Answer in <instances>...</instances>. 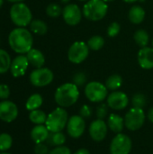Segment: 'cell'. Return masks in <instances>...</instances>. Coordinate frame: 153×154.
Instances as JSON below:
<instances>
[{
    "instance_id": "obj_43",
    "label": "cell",
    "mask_w": 153,
    "mask_h": 154,
    "mask_svg": "<svg viewBox=\"0 0 153 154\" xmlns=\"http://www.w3.org/2000/svg\"><path fill=\"white\" fill-rule=\"evenodd\" d=\"M124 1L126 2V3H134V2H136L138 0H124Z\"/></svg>"
},
{
    "instance_id": "obj_31",
    "label": "cell",
    "mask_w": 153,
    "mask_h": 154,
    "mask_svg": "<svg viewBox=\"0 0 153 154\" xmlns=\"http://www.w3.org/2000/svg\"><path fill=\"white\" fill-rule=\"evenodd\" d=\"M147 104V99L146 97L142 94V93H136L132 97V105L133 107H137V108H142L143 109V107L146 106Z\"/></svg>"
},
{
    "instance_id": "obj_50",
    "label": "cell",
    "mask_w": 153,
    "mask_h": 154,
    "mask_svg": "<svg viewBox=\"0 0 153 154\" xmlns=\"http://www.w3.org/2000/svg\"><path fill=\"white\" fill-rule=\"evenodd\" d=\"M152 46H153V40H152Z\"/></svg>"
},
{
    "instance_id": "obj_9",
    "label": "cell",
    "mask_w": 153,
    "mask_h": 154,
    "mask_svg": "<svg viewBox=\"0 0 153 154\" xmlns=\"http://www.w3.org/2000/svg\"><path fill=\"white\" fill-rule=\"evenodd\" d=\"M53 72L48 68H39L32 70L30 74V82L37 88L50 85L53 80Z\"/></svg>"
},
{
    "instance_id": "obj_15",
    "label": "cell",
    "mask_w": 153,
    "mask_h": 154,
    "mask_svg": "<svg viewBox=\"0 0 153 154\" xmlns=\"http://www.w3.org/2000/svg\"><path fill=\"white\" fill-rule=\"evenodd\" d=\"M83 13L76 4L67 5L62 10V16L64 21L69 25H77L79 23Z\"/></svg>"
},
{
    "instance_id": "obj_46",
    "label": "cell",
    "mask_w": 153,
    "mask_h": 154,
    "mask_svg": "<svg viewBox=\"0 0 153 154\" xmlns=\"http://www.w3.org/2000/svg\"><path fill=\"white\" fill-rule=\"evenodd\" d=\"M104 2H106V3H107V2H112V1H114V0H103Z\"/></svg>"
},
{
    "instance_id": "obj_34",
    "label": "cell",
    "mask_w": 153,
    "mask_h": 154,
    "mask_svg": "<svg viewBox=\"0 0 153 154\" xmlns=\"http://www.w3.org/2000/svg\"><path fill=\"white\" fill-rule=\"evenodd\" d=\"M108 108H109V106H107V104H100L96 110V116L97 119L104 120L106 117H107Z\"/></svg>"
},
{
    "instance_id": "obj_48",
    "label": "cell",
    "mask_w": 153,
    "mask_h": 154,
    "mask_svg": "<svg viewBox=\"0 0 153 154\" xmlns=\"http://www.w3.org/2000/svg\"><path fill=\"white\" fill-rule=\"evenodd\" d=\"M79 1H89V0H79Z\"/></svg>"
},
{
    "instance_id": "obj_17",
    "label": "cell",
    "mask_w": 153,
    "mask_h": 154,
    "mask_svg": "<svg viewBox=\"0 0 153 154\" xmlns=\"http://www.w3.org/2000/svg\"><path fill=\"white\" fill-rule=\"evenodd\" d=\"M138 62L144 69H153V48L147 46L141 48L138 53Z\"/></svg>"
},
{
    "instance_id": "obj_19",
    "label": "cell",
    "mask_w": 153,
    "mask_h": 154,
    "mask_svg": "<svg viewBox=\"0 0 153 154\" xmlns=\"http://www.w3.org/2000/svg\"><path fill=\"white\" fill-rule=\"evenodd\" d=\"M108 128L115 134H121L125 127L124 125V118L117 114H111L109 115L107 121H106Z\"/></svg>"
},
{
    "instance_id": "obj_25",
    "label": "cell",
    "mask_w": 153,
    "mask_h": 154,
    "mask_svg": "<svg viewBox=\"0 0 153 154\" xmlns=\"http://www.w3.org/2000/svg\"><path fill=\"white\" fill-rule=\"evenodd\" d=\"M11 63L12 60L9 53L5 50L0 49V74L7 72L10 69Z\"/></svg>"
},
{
    "instance_id": "obj_28",
    "label": "cell",
    "mask_w": 153,
    "mask_h": 154,
    "mask_svg": "<svg viewBox=\"0 0 153 154\" xmlns=\"http://www.w3.org/2000/svg\"><path fill=\"white\" fill-rule=\"evenodd\" d=\"M133 38H134L135 42L141 48L146 47L148 45L149 42H150L149 33L145 30H142V29H140V30L136 31L135 33H134V35H133Z\"/></svg>"
},
{
    "instance_id": "obj_6",
    "label": "cell",
    "mask_w": 153,
    "mask_h": 154,
    "mask_svg": "<svg viewBox=\"0 0 153 154\" xmlns=\"http://www.w3.org/2000/svg\"><path fill=\"white\" fill-rule=\"evenodd\" d=\"M85 96L92 103H101L107 98L108 89L101 82L91 81L85 88Z\"/></svg>"
},
{
    "instance_id": "obj_5",
    "label": "cell",
    "mask_w": 153,
    "mask_h": 154,
    "mask_svg": "<svg viewBox=\"0 0 153 154\" xmlns=\"http://www.w3.org/2000/svg\"><path fill=\"white\" fill-rule=\"evenodd\" d=\"M108 10V5L103 0H89L83 7V15L93 22L102 20Z\"/></svg>"
},
{
    "instance_id": "obj_29",
    "label": "cell",
    "mask_w": 153,
    "mask_h": 154,
    "mask_svg": "<svg viewBox=\"0 0 153 154\" xmlns=\"http://www.w3.org/2000/svg\"><path fill=\"white\" fill-rule=\"evenodd\" d=\"M87 46L90 50L92 51H99L105 44V40L103 37L99 35H95L92 36L88 41H87Z\"/></svg>"
},
{
    "instance_id": "obj_39",
    "label": "cell",
    "mask_w": 153,
    "mask_h": 154,
    "mask_svg": "<svg viewBox=\"0 0 153 154\" xmlns=\"http://www.w3.org/2000/svg\"><path fill=\"white\" fill-rule=\"evenodd\" d=\"M10 97V88L5 84H0V99L7 100Z\"/></svg>"
},
{
    "instance_id": "obj_38",
    "label": "cell",
    "mask_w": 153,
    "mask_h": 154,
    "mask_svg": "<svg viewBox=\"0 0 153 154\" xmlns=\"http://www.w3.org/2000/svg\"><path fill=\"white\" fill-rule=\"evenodd\" d=\"M50 150L48 145L44 144V143H35L34 146V153L35 154H49Z\"/></svg>"
},
{
    "instance_id": "obj_14",
    "label": "cell",
    "mask_w": 153,
    "mask_h": 154,
    "mask_svg": "<svg viewBox=\"0 0 153 154\" xmlns=\"http://www.w3.org/2000/svg\"><path fill=\"white\" fill-rule=\"evenodd\" d=\"M18 116L17 106L9 100L0 102V120L5 123H12Z\"/></svg>"
},
{
    "instance_id": "obj_26",
    "label": "cell",
    "mask_w": 153,
    "mask_h": 154,
    "mask_svg": "<svg viewBox=\"0 0 153 154\" xmlns=\"http://www.w3.org/2000/svg\"><path fill=\"white\" fill-rule=\"evenodd\" d=\"M123 84V79L120 75L118 74H114L112 76H110L106 81V87L107 88L108 90L111 91H116L118 88H121Z\"/></svg>"
},
{
    "instance_id": "obj_4",
    "label": "cell",
    "mask_w": 153,
    "mask_h": 154,
    "mask_svg": "<svg viewBox=\"0 0 153 154\" xmlns=\"http://www.w3.org/2000/svg\"><path fill=\"white\" fill-rule=\"evenodd\" d=\"M68 120L69 116L67 111L65 108L59 106L48 115L45 125L50 133L62 132L67 126Z\"/></svg>"
},
{
    "instance_id": "obj_16",
    "label": "cell",
    "mask_w": 153,
    "mask_h": 154,
    "mask_svg": "<svg viewBox=\"0 0 153 154\" xmlns=\"http://www.w3.org/2000/svg\"><path fill=\"white\" fill-rule=\"evenodd\" d=\"M28 65H29V61L27 57L24 56L23 54H19L12 60L11 67H10L11 74L14 78H19L23 76L28 69Z\"/></svg>"
},
{
    "instance_id": "obj_47",
    "label": "cell",
    "mask_w": 153,
    "mask_h": 154,
    "mask_svg": "<svg viewBox=\"0 0 153 154\" xmlns=\"http://www.w3.org/2000/svg\"><path fill=\"white\" fill-rule=\"evenodd\" d=\"M0 154H11V153H8V152H2Z\"/></svg>"
},
{
    "instance_id": "obj_12",
    "label": "cell",
    "mask_w": 153,
    "mask_h": 154,
    "mask_svg": "<svg viewBox=\"0 0 153 154\" xmlns=\"http://www.w3.org/2000/svg\"><path fill=\"white\" fill-rule=\"evenodd\" d=\"M108 126L106 122L102 119H96L94 120L89 127H88V133L91 137V139L96 143H100L105 140V138L107 135L108 133Z\"/></svg>"
},
{
    "instance_id": "obj_37",
    "label": "cell",
    "mask_w": 153,
    "mask_h": 154,
    "mask_svg": "<svg viewBox=\"0 0 153 154\" xmlns=\"http://www.w3.org/2000/svg\"><path fill=\"white\" fill-rule=\"evenodd\" d=\"M49 154H72V152L69 147L61 145V146H57L51 149Z\"/></svg>"
},
{
    "instance_id": "obj_30",
    "label": "cell",
    "mask_w": 153,
    "mask_h": 154,
    "mask_svg": "<svg viewBox=\"0 0 153 154\" xmlns=\"http://www.w3.org/2000/svg\"><path fill=\"white\" fill-rule=\"evenodd\" d=\"M13 145V138L9 134H0V151L6 152Z\"/></svg>"
},
{
    "instance_id": "obj_10",
    "label": "cell",
    "mask_w": 153,
    "mask_h": 154,
    "mask_svg": "<svg viewBox=\"0 0 153 154\" xmlns=\"http://www.w3.org/2000/svg\"><path fill=\"white\" fill-rule=\"evenodd\" d=\"M88 53H89V48L86 42H76L69 49L68 58L70 62L75 64H79L87 58Z\"/></svg>"
},
{
    "instance_id": "obj_22",
    "label": "cell",
    "mask_w": 153,
    "mask_h": 154,
    "mask_svg": "<svg viewBox=\"0 0 153 154\" xmlns=\"http://www.w3.org/2000/svg\"><path fill=\"white\" fill-rule=\"evenodd\" d=\"M46 142L50 146H53V147L61 146L66 143V135L62 132L50 133V135Z\"/></svg>"
},
{
    "instance_id": "obj_40",
    "label": "cell",
    "mask_w": 153,
    "mask_h": 154,
    "mask_svg": "<svg viewBox=\"0 0 153 154\" xmlns=\"http://www.w3.org/2000/svg\"><path fill=\"white\" fill-rule=\"evenodd\" d=\"M147 118L149 119V121L151 123H153V106L151 108H150V110L148 112V115H147Z\"/></svg>"
},
{
    "instance_id": "obj_7",
    "label": "cell",
    "mask_w": 153,
    "mask_h": 154,
    "mask_svg": "<svg viewBox=\"0 0 153 154\" xmlns=\"http://www.w3.org/2000/svg\"><path fill=\"white\" fill-rule=\"evenodd\" d=\"M145 113L143 109L133 107L131 108L124 116L125 127L130 131H138L141 129L145 123Z\"/></svg>"
},
{
    "instance_id": "obj_3",
    "label": "cell",
    "mask_w": 153,
    "mask_h": 154,
    "mask_svg": "<svg viewBox=\"0 0 153 154\" xmlns=\"http://www.w3.org/2000/svg\"><path fill=\"white\" fill-rule=\"evenodd\" d=\"M10 18L14 24L18 27L30 25L32 21V15L30 8L24 3H15L10 9Z\"/></svg>"
},
{
    "instance_id": "obj_36",
    "label": "cell",
    "mask_w": 153,
    "mask_h": 154,
    "mask_svg": "<svg viewBox=\"0 0 153 154\" xmlns=\"http://www.w3.org/2000/svg\"><path fill=\"white\" fill-rule=\"evenodd\" d=\"M120 29H121L120 24L116 22H114L107 28V35L109 37H115L119 33Z\"/></svg>"
},
{
    "instance_id": "obj_44",
    "label": "cell",
    "mask_w": 153,
    "mask_h": 154,
    "mask_svg": "<svg viewBox=\"0 0 153 154\" xmlns=\"http://www.w3.org/2000/svg\"><path fill=\"white\" fill-rule=\"evenodd\" d=\"M69 1H70V0H61V2H62V3H65V4L69 3Z\"/></svg>"
},
{
    "instance_id": "obj_32",
    "label": "cell",
    "mask_w": 153,
    "mask_h": 154,
    "mask_svg": "<svg viewBox=\"0 0 153 154\" xmlns=\"http://www.w3.org/2000/svg\"><path fill=\"white\" fill-rule=\"evenodd\" d=\"M62 10L60 5L58 4H50L46 7V14L50 17H59L60 14H62Z\"/></svg>"
},
{
    "instance_id": "obj_2",
    "label": "cell",
    "mask_w": 153,
    "mask_h": 154,
    "mask_svg": "<svg viewBox=\"0 0 153 154\" xmlns=\"http://www.w3.org/2000/svg\"><path fill=\"white\" fill-rule=\"evenodd\" d=\"M79 97L78 87L73 83H65L60 86L54 94V99L60 107H69L77 103Z\"/></svg>"
},
{
    "instance_id": "obj_41",
    "label": "cell",
    "mask_w": 153,
    "mask_h": 154,
    "mask_svg": "<svg viewBox=\"0 0 153 154\" xmlns=\"http://www.w3.org/2000/svg\"><path fill=\"white\" fill-rule=\"evenodd\" d=\"M74 154H90V152L85 148H81V149H78Z\"/></svg>"
},
{
    "instance_id": "obj_1",
    "label": "cell",
    "mask_w": 153,
    "mask_h": 154,
    "mask_svg": "<svg viewBox=\"0 0 153 154\" xmlns=\"http://www.w3.org/2000/svg\"><path fill=\"white\" fill-rule=\"evenodd\" d=\"M8 43L14 51L18 54H24L32 49L33 38L29 30L24 27H17L9 33Z\"/></svg>"
},
{
    "instance_id": "obj_13",
    "label": "cell",
    "mask_w": 153,
    "mask_h": 154,
    "mask_svg": "<svg viewBox=\"0 0 153 154\" xmlns=\"http://www.w3.org/2000/svg\"><path fill=\"white\" fill-rule=\"evenodd\" d=\"M106 104L113 110H123L129 105L128 96L121 91H113L106 98Z\"/></svg>"
},
{
    "instance_id": "obj_45",
    "label": "cell",
    "mask_w": 153,
    "mask_h": 154,
    "mask_svg": "<svg viewBox=\"0 0 153 154\" xmlns=\"http://www.w3.org/2000/svg\"><path fill=\"white\" fill-rule=\"evenodd\" d=\"M3 4H4V0H0V8L2 7Z\"/></svg>"
},
{
    "instance_id": "obj_18",
    "label": "cell",
    "mask_w": 153,
    "mask_h": 154,
    "mask_svg": "<svg viewBox=\"0 0 153 154\" xmlns=\"http://www.w3.org/2000/svg\"><path fill=\"white\" fill-rule=\"evenodd\" d=\"M50 131L44 125H36L31 131V138L35 143H41L47 141Z\"/></svg>"
},
{
    "instance_id": "obj_33",
    "label": "cell",
    "mask_w": 153,
    "mask_h": 154,
    "mask_svg": "<svg viewBox=\"0 0 153 154\" xmlns=\"http://www.w3.org/2000/svg\"><path fill=\"white\" fill-rule=\"evenodd\" d=\"M87 82V75L84 72H78L72 77V83L77 87H81Z\"/></svg>"
},
{
    "instance_id": "obj_21",
    "label": "cell",
    "mask_w": 153,
    "mask_h": 154,
    "mask_svg": "<svg viewBox=\"0 0 153 154\" xmlns=\"http://www.w3.org/2000/svg\"><path fill=\"white\" fill-rule=\"evenodd\" d=\"M128 16L133 23L140 24L145 18V10L140 5H134L130 9Z\"/></svg>"
},
{
    "instance_id": "obj_11",
    "label": "cell",
    "mask_w": 153,
    "mask_h": 154,
    "mask_svg": "<svg viewBox=\"0 0 153 154\" xmlns=\"http://www.w3.org/2000/svg\"><path fill=\"white\" fill-rule=\"evenodd\" d=\"M86 120L79 115L72 116L67 123V134L73 139H78L83 135L86 130Z\"/></svg>"
},
{
    "instance_id": "obj_35",
    "label": "cell",
    "mask_w": 153,
    "mask_h": 154,
    "mask_svg": "<svg viewBox=\"0 0 153 154\" xmlns=\"http://www.w3.org/2000/svg\"><path fill=\"white\" fill-rule=\"evenodd\" d=\"M79 116L83 117L85 120L89 119L93 116V109L88 105H83L81 108L79 109Z\"/></svg>"
},
{
    "instance_id": "obj_24",
    "label": "cell",
    "mask_w": 153,
    "mask_h": 154,
    "mask_svg": "<svg viewBox=\"0 0 153 154\" xmlns=\"http://www.w3.org/2000/svg\"><path fill=\"white\" fill-rule=\"evenodd\" d=\"M30 30L38 35H44L48 31L47 24L42 21L39 19L32 20L30 23Z\"/></svg>"
},
{
    "instance_id": "obj_42",
    "label": "cell",
    "mask_w": 153,
    "mask_h": 154,
    "mask_svg": "<svg viewBox=\"0 0 153 154\" xmlns=\"http://www.w3.org/2000/svg\"><path fill=\"white\" fill-rule=\"evenodd\" d=\"M8 2H11V3H21V2H23V1H24V0H7Z\"/></svg>"
},
{
    "instance_id": "obj_23",
    "label": "cell",
    "mask_w": 153,
    "mask_h": 154,
    "mask_svg": "<svg viewBox=\"0 0 153 154\" xmlns=\"http://www.w3.org/2000/svg\"><path fill=\"white\" fill-rule=\"evenodd\" d=\"M42 103H43V99L40 94H32L27 99L25 107L28 111H33L39 109L41 106Z\"/></svg>"
},
{
    "instance_id": "obj_8",
    "label": "cell",
    "mask_w": 153,
    "mask_h": 154,
    "mask_svg": "<svg viewBox=\"0 0 153 154\" xmlns=\"http://www.w3.org/2000/svg\"><path fill=\"white\" fill-rule=\"evenodd\" d=\"M133 143L131 138L124 134H117L111 141L110 154H129L132 151Z\"/></svg>"
},
{
    "instance_id": "obj_27",
    "label": "cell",
    "mask_w": 153,
    "mask_h": 154,
    "mask_svg": "<svg viewBox=\"0 0 153 154\" xmlns=\"http://www.w3.org/2000/svg\"><path fill=\"white\" fill-rule=\"evenodd\" d=\"M47 116H48L40 109L30 111L29 114V119L34 125H44L46 123Z\"/></svg>"
},
{
    "instance_id": "obj_20",
    "label": "cell",
    "mask_w": 153,
    "mask_h": 154,
    "mask_svg": "<svg viewBox=\"0 0 153 154\" xmlns=\"http://www.w3.org/2000/svg\"><path fill=\"white\" fill-rule=\"evenodd\" d=\"M26 57L28 59L29 64H31L36 69L42 68L45 63V58L43 53L37 49H31L26 53Z\"/></svg>"
},
{
    "instance_id": "obj_49",
    "label": "cell",
    "mask_w": 153,
    "mask_h": 154,
    "mask_svg": "<svg viewBox=\"0 0 153 154\" xmlns=\"http://www.w3.org/2000/svg\"><path fill=\"white\" fill-rule=\"evenodd\" d=\"M140 1H141V2H143V1H144V0H140Z\"/></svg>"
}]
</instances>
